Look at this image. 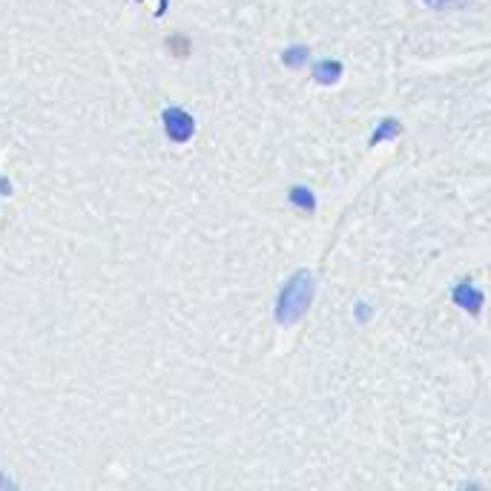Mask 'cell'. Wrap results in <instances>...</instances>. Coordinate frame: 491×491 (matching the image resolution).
<instances>
[{"mask_svg":"<svg viewBox=\"0 0 491 491\" xmlns=\"http://www.w3.org/2000/svg\"><path fill=\"white\" fill-rule=\"evenodd\" d=\"M314 294H316V285H314V273L311 270H296L290 276L279 296H276V322L290 327L305 319V314L311 311L314 305Z\"/></svg>","mask_w":491,"mask_h":491,"instance_id":"1","label":"cell"},{"mask_svg":"<svg viewBox=\"0 0 491 491\" xmlns=\"http://www.w3.org/2000/svg\"><path fill=\"white\" fill-rule=\"evenodd\" d=\"M161 121H164V133H167V138H170L173 144H185V141H190L193 133H195L193 115L185 113L181 106H167V109H164Z\"/></svg>","mask_w":491,"mask_h":491,"instance_id":"2","label":"cell"},{"mask_svg":"<svg viewBox=\"0 0 491 491\" xmlns=\"http://www.w3.org/2000/svg\"><path fill=\"white\" fill-rule=\"evenodd\" d=\"M454 302L463 305L466 311L477 314V311H480V305H483V294H480V290H477L475 285H471V282H463L457 290H454Z\"/></svg>","mask_w":491,"mask_h":491,"instance_id":"3","label":"cell"},{"mask_svg":"<svg viewBox=\"0 0 491 491\" xmlns=\"http://www.w3.org/2000/svg\"><path fill=\"white\" fill-rule=\"evenodd\" d=\"M339 75H342V64L339 61H319L314 66V78L319 84H336Z\"/></svg>","mask_w":491,"mask_h":491,"instance_id":"4","label":"cell"},{"mask_svg":"<svg viewBox=\"0 0 491 491\" xmlns=\"http://www.w3.org/2000/svg\"><path fill=\"white\" fill-rule=\"evenodd\" d=\"M290 202L299 205L302 210H314V207H316L311 190H305V187H294V190H290Z\"/></svg>","mask_w":491,"mask_h":491,"instance_id":"5","label":"cell"},{"mask_svg":"<svg viewBox=\"0 0 491 491\" xmlns=\"http://www.w3.org/2000/svg\"><path fill=\"white\" fill-rule=\"evenodd\" d=\"M423 4L436 9V12H443V9H460V6L468 4V0H423Z\"/></svg>","mask_w":491,"mask_h":491,"instance_id":"6","label":"cell"}]
</instances>
